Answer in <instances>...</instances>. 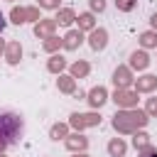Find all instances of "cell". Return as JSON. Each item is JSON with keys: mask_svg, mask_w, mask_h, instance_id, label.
<instances>
[{"mask_svg": "<svg viewBox=\"0 0 157 157\" xmlns=\"http://www.w3.org/2000/svg\"><path fill=\"white\" fill-rule=\"evenodd\" d=\"M25 125H22V118L15 115V113H0V152L10 145L17 142V137L22 135Z\"/></svg>", "mask_w": 157, "mask_h": 157, "instance_id": "6da1fadb", "label": "cell"}, {"mask_svg": "<svg viewBox=\"0 0 157 157\" xmlns=\"http://www.w3.org/2000/svg\"><path fill=\"white\" fill-rule=\"evenodd\" d=\"M142 125H147V113L142 110H123L113 118V128L118 132H137V128Z\"/></svg>", "mask_w": 157, "mask_h": 157, "instance_id": "7a4b0ae2", "label": "cell"}, {"mask_svg": "<svg viewBox=\"0 0 157 157\" xmlns=\"http://www.w3.org/2000/svg\"><path fill=\"white\" fill-rule=\"evenodd\" d=\"M69 123H71L74 128L81 130V128H88V125H98V123H101V115H96V113H81V115L74 113Z\"/></svg>", "mask_w": 157, "mask_h": 157, "instance_id": "3957f363", "label": "cell"}, {"mask_svg": "<svg viewBox=\"0 0 157 157\" xmlns=\"http://www.w3.org/2000/svg\"><path fill=\"white\" fill-rule=\"evenodd\" d=\"M113 101H115L118 105L130 108V105H135V103H137V93H135V91H128V88H115Z\"/></svg>", "mask_w": 157, "mask_h": 157, "instance_id": "277c9868", "label": "cell"}, {"mask_svg": "<svg viewBox=\"0 0 157 157\" xmlns=\"http://www.w3.org/2000/svg\"><path fill=\"white\" fill-rule=\"evenodd\" d=\"M27 20H39L37 17V10H27V7H15L12 10V22H17V25H22V22H27Z\"/></svg>", "mask_w": 157, "mask_h": 157, "instance_id": "5b68a950", "label": "cell"}, {"mask_svg": "<svg viewBox=\"0 0 157 157\" xmlns=\"http://www.w3.org/2000/svg\"><path fill=\"white\" fill-rule=\"evenodd\" d=\"M105 96H108V93H105V88H103V86H98V88H93V91L88 93V103H91L93 108H101V105L108 101Z\"/></svg>", "mask_w": 157, "mask_h": 157, "instance_id": "8992f818", "label": "cell"}, {"mask_svg": "<svg viewBox=\"0 0 157 157\" xmlns=\"http://www.w3.org/2000/svg\"><path fill=\"white\" fill-rule=\"evenodd\" d=\"M105 39H108L105 29H93V32H91V42H88V44H91V49H96V52H98V49H103V47H105Z\"/></svg>", "mask_w": 157, "mask_h": 157, "instance_id": "52a82bcc", "label": "cell"}, {"mask_svg": "<svg viewBox=\"0 0 157 157\" xmlns=\"http://www.w3.org/2000/svg\"><path fill=\"white\" fill-rule=\"evenodd\" d=\"M113 81H115V86H118V88H128V83H130V71H128L125 66L115 69V74H113Z\"/></svg>", "mask_w": 157, "mask_h": 157, "instance_id": "ba28073f", "label": "cell"}, {"mask_svg": "<svg viewBox=\"0 0 157 157\" xmlns=\"http://www.w3.org/2000/svg\"><path fill=\"white\" fill-rule=\"evenodd\" d=\"M54 27H56V22H54V20H44V22H37L34 32H37V37H52Z\"/></svg>", "mask_w": 157, "mask_h": 157, "instance_id": "9c48e42d", "label": "cell"}, {"mask_svg": "<svg viewBox=\"0 0 157 157\" xmlns=\"http://www.w3.org/2000/svg\"><path fill=\"white\" fill-rule=\"evenodd\" d=\"M147 64H150V59H147L145 52H132V56H130V66L132 69H145Z\"/></svg>", "mask_w": 157, "mask_h": 157, "instance_id": "30bf717a", "label": "cell"}, {"mask_svg": "<svg viewBox=\"0 0 157 157\" xmlns=\"http://www.w3.org/2000/svg\"><path fill=\"white\" fill-rule=\"evenodd\" d=\"M108 152H110V157H123L125 155V142L118 137V140H110L108 142Z\"/></svg>", "mask_w": 157, "mask_h": 157, "instance_id": "8fae6325", "label": "cell"}, {"mask_svg": "<svg viewBox=\"0 0 157 157\" xmlns=\"http://www.w3.org/2000/svg\"><path fill=\"white\" fill-rule=\"evenodd\" d=\"M81 39H83L81 29H78V32L74 29V32H69V34H66V42H64V47H66V49H76V47L81 44Z\"/></svg>", "mask_w": 157, "mask_h": 157, "instance_id": "7c38bea8", "label": "cell"}, {"mask_svg": "<svg viewBox=\"0 0 157 157\" xmlns=\"http://www.w3.org/2000/svg\"><path fill=\"white\" fill-rule=\"evenodd\" d=\"M155 86H157V78H155V76H142V78H137V83H135L137 91H152Z\"/></svg>", "mask_w": 157, "mask_h": 157, "instance_id": "4fadbf2b", "label": "cell"}, {"mask_svg": "<svg viewBox=\"0 0 157 157\" xmlns=\"http://www.w3.org/2000/svg\"><path fill=\"white\" fill-rule=\"evenodd\" d=\"M86 145H88V140L81 137V135H74V137L66 140V147H69V150H86Z\"/></svg>", "mask_w": 157, "mask_h": 157, "instance_id": "5bb4252c", "label": "cell"}, {"mask_svg": "<svg viewBox=\"0 0 157 157\" xmlns=\"http://www.w3.org/2000/svg\"><path fill=\"white\" fill-rule=\"evenodd\" d=\"M132 145H135L137 150L150 147V135H147V132H135V135H132Z\"/></svg>", "mask_w": 157, "mask_h": 157, "instance_id": "9a60e30c", "label": "cell"}, {"mask_svg": "<svg viewBox=\"0 0 157 157\" xmlns=\"http://www.w3.org/2000/svg\"><path fill=\"white\" fill-rule=\"evenodd\" d=\"M20 54H22L20 44H17V42H12V44L7 47V61H10V64H17V61H20Z\"/></svg>", "mask_w": 157, "mask_h": 157, "instance_id": "2e32d148", "label": "cell"}, {"mask_svg": "<svg viewBox=\"0 0 157 157\" xmlns=\"http://www.w3.org/2000/svg\"><path fill=\"white\" fill-rule=\"evenodd\" d=\"M78 27H81V29H93V15H91V12L78 15Z\"/></svg>", "mask_w": 157, "mask_h": 157, "instance_id": "e0dca14e", "label": "cell"}, {"mask_svg": "<svg viewBox=\"0 0 157 157\" xmlns=\"http://www.w3.org/2000/svg\"><path fill=\"white\" fill-rule=\"evenodd\" d=\"M54 22H56V25H71V22H74V12H71V10H61Z\"/></svg>", "mask_w": 157, "mask_h": 157, "instance_id": "ac0fdd59", "label": "cell"}, {"mask_svg": "<svg viewBox=\"0 0 157 157\" xmlns=\"http://www.w3.org/2000/svg\"><path fill=\"white\" fill-rule=\"evenodd\" d=\"M71 74H74V76H78V78H81V76H86V74H88V64H86V61H76V64L71 66Z\"/></svg>", "mask_w": 157, "mask_h": 157, "instance_id": "d6986e66", "label": "cell"}, {"mask_svg": "<svg viewBox=\"0 0 157 157\" xmlns=\"http://www.w3.org/2000/svg\"><path fill=\"white\" fill-rule=\"evenodd\" d=\"M140 42H142V47H157V34L155 32H145L140 37Z\"/></svg>", "mask_w": 157, "mask_h": 157, "instance_id": "ffe728a7", "label": "cell"}, {"mask_svg": "<svg viewBox=\"0 0 157 157\" xmlns=\"http://www.w3.org/2000/svg\"><path fill=\"white\" fill-rule=\"evenodd\" d=\"M66 66V61L61 59V56H52V61H49V71H61Z\"/></svg>", "mask_w": 157, "mask_h": 157, "instance_id": "44dd1931", "label": "cell"}, {"mask_svg": "<svg viewBox=\"0 0 157 157\" xmlns=\"http://www.w3.org/2000/svg\"><path fill=\"white\" fill-rule=\"evenodd\" d=\"M59 88H61V91H66V93H71V91H74V78L61 76V78H59Z\"/></svg>", "mask_w": 157, "mask_h": 157, "instance_id": "7402d4cb", "label": "cell"}, {"mask_svg": "<svg viewBox=\"0 0 157 157\" xmlns=\"http://www.w3.org/2000/svg\"><path fill=\"white\" fill-rule=\"evenodd\" d=\"M59 137H66V125H54L52 128V140H59Z\"/></svg>", "mask_w": 157, "mask_h": 157, "instance_id": "603a6c76", "label": "cell"}, {"mask_svg": "<svg viewBox=\"0 0 157 157\" xmlns=\"http://www.w3.org/2000/svg\"><path fill=\"white\" fill-rule=\"evenodd\" d=\"M91 10L103 12V10H105V0H91Z\"/></svg>", "mask_w": 157, "mask_h": 157, "instance_id": "cb8c5ba5", "label": "cell"}, {"mask_svg": "<svg viewBox=\"0 0 157 157\" xmlns=\"http://www.w3.org/2000/svg\"><path fill=\"white\" fill-rule=\"evenodd\" d=\"M115 2H118V10H125V12L132 10V0H115Z\"/></svg>", "mask_w": 157, "mask_h": 157, "instance_id": "d4e9b609", "label": "cell"}, {"mask_svg": "<svg viewBox=\"0 0 157 157\" xmlns=\"http://www.w3.org/2000/svg\"><path fill=\"white\" fill-rule=\"evenodd\" d=\"M39 5L47 7V10H52V7H59V0H39Z\"/></svg>", "mask_w": 157, "mask_h": 157, "instance_id": "484cf974", "label": "cell"}, {"mask_svg": "<svg viewBox=\"0 0 157 157\" xmlns=\"http://www.w3.org/2000/svg\"><path fill=\"white\" fill-rule=\"evenodd\" d=\"M140 157H157V150L155 147H145V150H140Z\"/></svg>", "mask_w": 157, "mask_h": 157, "instance_id": "4316f807", "label": "cell"}, {"mask_svg": "<svg viewBox=\"0 0 157 157\" xmlns=\"http://www.w3.org/2000/svg\"><path fill=\"white\" fill-rule=\"evenodd\" d=\"M44 47H47L49 52H52V49H56V47H59V42H56V37H49V42H47Z\"/></svg>", "mask_w": 157, "mask_h": 157, "instance_id": "83f0119b", "label": "cell"}, {"mask_svg": "<svg viewBox=\"0 0 157 157\" xmlns=\"http://www.w3.org/2000/svg\"><path fill=\"white\" fill-rule=\"evenodd\" d=\"M147 113H157V101H155V98H150V103H147Z\"/></svg>", "mask_w": 157, "mask_h": 157, "instance_id": "f1b7e54d", "label": "cell"}, {"mask_svg": "<svg viewBox=\"0 0 157 157\" xmlns=\"http://www.w3.org/2000/svg\"><path fill=\"white\" fill-rule=\"evenodd\" d=\"M2 27H5V17H2V12H0V32H2Z\"/></svg>", "mask_w": 157, "mask_h": 157, "instance_id": "f546056e", "label": "cell"}, {"mask_svg": "<svg viewBox=\"0 0 157 157\" xmlns=\"http://www.w3.org/2000/svg\"><path fill=\"white\" fill-rule=\"evenodd\" d=\"M152 27L157 29V15H152Z\"/></svg>", "mask_w": 157, "mask_h": 157, "instance_id": "4dcf8cb0", "label": "cell"}, {"mask_svg": "<svg viewBox=\"0 0 157 157\" xmlns=\"http://www.w3.org/2000/svg\"><path fill=\"white\" fill-rule=\"evenodd\" d=\"M0 52H2V42H0Z\"/></svg>", "mask_w": 157, "mask_h": 157, "instance_id": "1f68e13d", "label": "cell"}, {"mask_svg": "<svg viewBox=\"0 0 157 157\" xmlns=\"http://www.w3.org/2000/svg\"><path fill=\"white\" fill-rule=\"evenodd\" d=\"M0 157H2V155H0Z\"/></svg>", "mask_w": 157, "mask_h": 157, "instance_id": "d6a6232c", "label": "cell"}, {"mask_svg": "<svg viewBox=\"0 0 157 157\" xmlns=\"http://www.w3.org/2000/svg\"><path fill=\"white\" fill-rule=\"evenodd\" d=\"M81 157H83V155H81Z\"/></svg>", "mask_w": 157, "mask_h": 157, "instance_id": "836d02e7", "label": "cell"}]
</instances>
